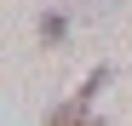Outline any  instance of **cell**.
Listing matches in <instances>:
<instances>
[{
    "label": "cell",
    "instance_id": "cell-2",
    "mask_svg": "<svg viewBox=\"0 0 132 126\" xmlns=\"http://www.w3.org/2000/svg\"><path fill=\"white\" fill-rule=\"evenodd\" d=\"M86 6H92V12H109V6H121V0H86Z\"/></svg>",
    "mask_w": 132,
    "mask_h": 126
},
{
    "label": "cell",
    "instance_id": "cell-1",
    "mask_svg": "<svg viewBox=\"0 0 132 126\" xmlns=\"http://www.w3.org/2000/svg\"><path fill=\"white\" fill-rule=\"evenodd\" d=\"M63 34H69V17H63V12H46V17H40V40H46V46H57Z\"/></svg>",
    "mask_w": 132,
    "mask_h": 126
}]
</instances>
